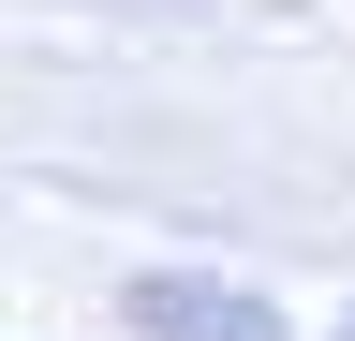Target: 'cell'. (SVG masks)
I'll list each match as a JSON object with an SVG mask.
<instances>
[{
  "label": "cell",
  "instance_id": "6da1fadb",
  "mask_svg": "<svg viewBox=\"0 0 355 341\" xmlns=\"http://www.w3.org/2000/svg\"><path fill=\"white\" fill-rule=\"evenodd\" d=\"M133 326H148V341H282L266 297L207 282V267H148V282H133Z\"/></svg>",
  "mask_w": 355,
  "mask_h": 341
}]
</instances>
